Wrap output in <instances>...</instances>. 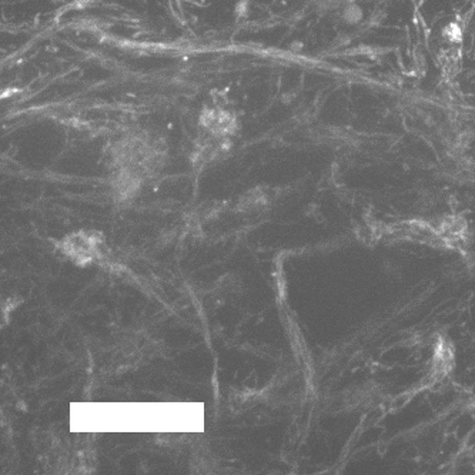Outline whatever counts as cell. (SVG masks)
Segmentation results:
<instances>
[{"label": "cell", "instance_id": "cell-2", "mask_svg": "<svg viewBox=\"0 0 475 475\" xmlns=\"http://www.w3.org/2000/svg\"><path fill=\"white\" fill-rule=\"evenodd\" d=\"M343 19H344L347 23H350V25H357L360 21L363 20V16H364V12H363V9L355 5V3H347L344 7V10H343Z\"/></svg>", "mask_w": 475, "mask_h": 475}, {"label": "cell", "instance_id": "cell-3", "mask_svg": "<svg viewBox=\"0 0 475 475\" xmlns=\"http://www.w3.org/2000/svg\"><path fill=\"white\" fill-rule=\"evenodd\" d=\"M442 36L444 39L448 40L449 43H461L462 41V29L458 23L455 21H449L448 25L444 26L442 29Z\"/></svg>", "mask_w": 475, "mask_h": 475}, {"label": "cell", "instance_id": "cell-1", "mask_svg": "<svg viewBox=\"0 0 475 475\" xmlns=\"http://www.w3.org/2000/svg\"><path fill=\"white\" fill-rule=\"evenodd\" d=\"M199 124L207 136L226 140L233 137L240 127L239 118L234 113L221 107L203 109L199 117Z\"/></svg>", "mask_w": 475, "mask_h": 475}]
</instances>
